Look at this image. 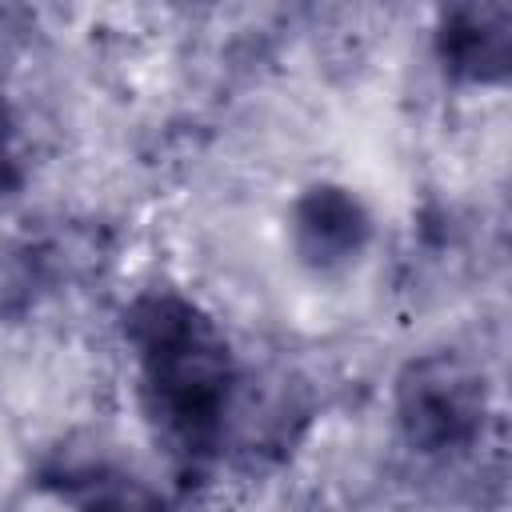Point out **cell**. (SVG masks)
Masks as SVG:
<instances>
[{
    "label": "cell",
    "mask_w": 512,
    "mask_h": 512,
    "mask_svg": "<svg viewBox=\"0 0 512 512\" xmlns=\"http://www.w3.org/2000/svg\"><path fill=\"white\" fill-rule=\"evenodd\" d=\"M124 332L148 420L176 452H212L232 396V356L216 324L176 292H148L124 312Z\"/></svg>",
    "instance_id": "cell-1"
},
{
    "label": "cell",
    "mask_w": 512,
    "mask_h": 512,
    "mask_svg": "<svg viewBox=\"0 0 512 512\" xmlns=\"http://www.w3.org/2000/svg\"><path fill=\"white\" fill-rule=\"evenodd\" d=\"M396 424L424 456L468 448L484 424V384L456 356H420L396 384Z\"/></svg>",
    "instance_id": "cell-2"
},
{
    "label": "cell",
    "mask_w": 512,
    "mask_h": 512,
    "mask_svg": "<svg viewBox=\"0 0 512 512\" xmlns=\"http://www.w3.org/2000/svg\"><path fill=\"white\" fill-rule=\"evenodd\" d=\"M288 240L308 272H344L364 256L372 240V216L352 188L320 180L296 196L288 212Z\"/></svg>",
    "instance_id": "cell-3"
},
{
    "label": "cell",
    "mask_w": 512,
    "mask_h": 512,
    "mask_svg": "<svg viewBox=\"0 0 512 512\" xmlns=\"http://www.w3.org/2000/svg\"><path fill=\"white\" fill-rule=\"evenodd\" d=\"M436 60L460 84H500L512 64V12L504 4H460L436 24Z\"/></svg>",
    "instance_id": "cell-4"
},
{
    "label": "cell",
    "mask_w": 512,
    "mask_h": 512,
    "mask_svg": "<svg viewBox=\"0 0 512 512\" xmlns=\"http://www.w3.org/2000/svg\"><path fill=\"white\" fill-rule=\"evenodd\" d=\"M20 184V160H16V132H12V116L8 104L0 100V196H8Z\"/></svg>",
    "instance_id": "cell-5"
}]
</instances>
